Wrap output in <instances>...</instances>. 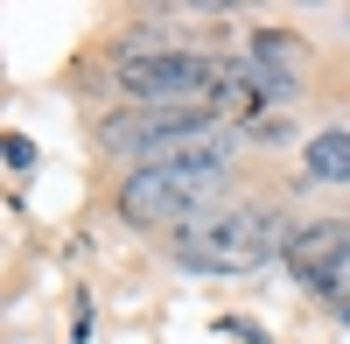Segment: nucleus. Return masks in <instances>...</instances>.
<instances>
[{"label": "nucleus", "instance_id": "obj_1", "mask_svg": "<svg viewBox=\"0 0 350 344\" xmlns=\"http://www.w3.org/2000/svg\"><path fill=\"white\" fill-rule=\"evenodd\" d=\"M287 211L280 204H217L175 232V260L189 274H252L287 253Z\"/></svg>", "mask_w": 350, "mask_h": 344}, {"label": "nucleus", "instance_id": "obj_2", "mask_svg": "<svg viewBox=\"0 0 350 344\" xmlns=\"http://www.w3.org/2000/svg\"><path fill=\"white\" fill-rule=\"evenodd\" d=\"M224 197V162H148L120 183V218L126 225H196Z\"/></svg>", "mask_w": 350, "mask_h": 344}, {"label": "nucleus", "instance_id": "obj_3", "mask_svg": "<svg viewBox=\"0 0 350 344\" xmlns=\"http://www.w3.org/2000/svg\"><path fill=\"white\" fill-rule=\"evenodd\" d=\"M224 56L211 49H168V56H112V84L133 106H211Z\"/></svg>", "mask_w": 350, "mask_h": 344}, {"label": "nucleus", "instance_id": "obj_4", "mask_svg": "<svg viewBox=\"0 0 350 344\" xmlns=\"http://www.w3.org/2000/svg\"><path fill=\"white\" fill-rule=\"evenodd\" d=\"M280 260H287V274H295L308 295H323L329 281L350 267V218H315V225H301V232L287 239Z\"/></svg>", "mask_w": 350, "mask_h": 344}, {"label": "nucleus", "instance_id": "obj_5", "mask_svg": "<svg viewBox=\"0 0 350 344\" xmlns=\"http://www.w3.org/2000/svg\"><path fill=\"white\" fill-rule=\"evenodd\" d=\"M301 169L315 183H350V127H329L301 148Z\"/></svg>", "mask_w": 350, "mask_h": 344}, {"label": "nucleus", "instance_id": "obj_6", "mask_svg": "<svg viewBox=\"0 0 350 344\" xmlns=\"http://www.w3.org/2000/svg\"><path fill=\"white\" fill-rule=\"evenodd\" d=\"M295 36H280V28H252V42H245V56H259V64H280V71H295Z\"/></svg>", "mask_w": 350, "mask_h": 344}, {"label": "nucleus", "instance_id": "obj_7", "mask_svg": "<svg viewBox=\"0 0 350 344\" xmlns=\"http://www.w3.org/2000/svg\"><path fill=\"white\" fill-rule=\"evenodd\" d=\"M0 155H8L14 169H36V140H21V134H0Z\"/></svg>", "mask_w": 350, "mask_h": 344}, {"label": "nucleus", "instance_id": "obj_8", "mask_svg": "<svg viewBox=\"0 0 350 344\" xmlns=\"http://www.w3.org/2000/svg\"><path fill=\"white\" fill-rule=\"evenodd\" d=\"M224 330H231V337H245V344H273V337H267V330H252V323H239V317H231V323H224Z\"/></svg>", "mask_w": 350, "mask_h": 344}, {"label": "nucleus", "instance_id": "obj_9", "mask_svg": "<svg viewBox=\"0 0 350 344\" xmlns=\"http://www.w3.org/2000/svg\"><path fill=\"white\" fill-rule=\"evenodd\" d=\"M343 21H350V14H343Z\"/></svg>", "mask_w": 350, "mask_h": 344}]
</instances>
